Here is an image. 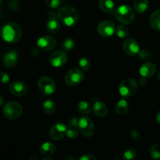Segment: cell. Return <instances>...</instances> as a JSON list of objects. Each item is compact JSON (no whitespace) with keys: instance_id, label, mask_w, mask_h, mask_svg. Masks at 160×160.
<instances>
[{"instance_id":"cell-18","label":"cell","mask_w":160,"mask_h":160,"mask_svg":"<svg viewBox=\"0 0 160 160\" xmlns=\"http://www.w3.org/2000/svg\"><path fill=\"white\" fill-rule=\"evenodd\" d=\"M93 112L96 117L103 118L107 116L108 107L102 102L97 101L93 105Z\"/></svg>"},{"instance_id":"cell-42","label":"cell","mask_w":160,"mask_h":160,"mask_svg":"<svg viewBox=\"0 0 160 160\" xmlns=\"http://www.w3.org/2000/svg\"><path fill=\"white\" fill-rule=\"evenodd\" d=\"M42 160H52V159H50V158H44Z\"/></svg>"},{"instance_id":"cell-39","label":"cell","mask_w":160,"mask_h":160,"mask_svg":"<svg viewBox=\"0 0 160 160\" xmlns=\"http://www.w3.org/2000/svg\"><path fill=\"white\" fill-rule=\"evenodd\" d=\"M31 56H38V55L39 52H38V50L37 48H32V49H31Z\"/></svg>"},{"instance_id":"cell-22","label":"cell","mask_w":160,"mask_h":160,"mask_svg":"<svg viewBox=\"0 0 160 160\" xmlns=\"http://www.w3.org/2000/svg\"><path fill=\"white\" fill-rule=\"evenodd\" d=\"M98 6L102 11L104 12H108V13L114 11V8H115L114 2L112 0H100Z\"/></svg>"},{"instance_id":"cell-32","label":"cell","mask_w":160,"mask_h":160,"mask_svg":"<svg viewBox=\"0 0 160 160\" xmlns=\"http://www.w3.org/2000/svg\"><path fill=\"white\" fill-rule=\"evenodd\" d=\"M138 56L143 60H150L152 59V57L151 52L147 49L140 50V52L138 53Z\"/></svg>"},{"instance_id":"cell-25","label":"cell","mask_w":160,"mask_h":160,"mask_svg":"<svg viewBox=\"0 0 160 160\" xmlns=\"http://www.w3.org/2000/svg\"><path fill=\"white\" fill-rule=\"evenodd\" d=\"M75 46H76V42L73 38H66L62 43V48L65 52L71 51L75 48Z\"/></svg>"},{"instance_id":"cell-3","label":"cell","mask_w":160,"mask_h":160,"mask_svg":"<svg viewBox=\"0 0 160 160\" xmlns=\"http://www.w3.org/2000/svg\"><path fill=\"white\" fill-rule=\"evenodd\" d=\"M115 17L120 23L123 24H130L134 20L135 14L131 6L122 5L115 10Z\"/></svg>"},{"instance_id":"cell-16","label":"cell","mask_w":160,"mask_h":160,"mask_svg":"<svg viewBox=\"0 0 160 160\" xmlns=\"http://www.w3.org/2000/svg\"><path fill=\"white\" fill-rule=\"evenodd\" d=\"M156 67L154 63L151 62H146L143 63L141 67L139 72L140 74L142 75V78H152L153 75L156 73Z\"/></svg>"},{"instance_id":"cell-31","label":"cell","mask_w":160,"mask_h":160,"mask_svg":"<svg viewBox=\"0 0 160 160\" xmlns=\"http://www.w3.org/2000/svg\"><path fill=\"white\" fill-rule=\"evenodd\" d=\"M78 128H75V127H71L67 129V136L69 138H71V139H74L77 138L79 135V132L78 131Z\"/></svg>"},{"instance_id":"cell-36","label":"cell","mask_w":160,"mask_h":160,"mask_svg":"<svg viewBox=\"0 0 160 160\" xmlns=\"http://www.w3.org/2000/svg\"><path fill=\"white\" fill-rule=\"evenodd\" d=\"M131 138L134 139V140H138L140 138V135H139L138 131H136V130H133L131 133Z\"/></svg>"},{"instance_id":"cell-37","label":"cell","mask_w":160,"mask_h":160,"mask_svg":"<svg viewBox=\"0 0 160 160\" xmlns=\"http://www.w3.org/2000/svg\"><path fill=\"white\" fill-rule=\"evenodd\" d=\"M78 121L79 120H78L77 118H72L70 120V125L71 127H75V128H78Z\"/></svg>"},{"instance_id":"cell-29","label":"cell","mask_w":160,"mask_h":160,"mask_svg":"<svg viewBox=\"0 0 160 160\" xmlns=\"http://www.w3.org/2000/svg\"><path fill=\"white\" fill-rule=\"evenodd\" d=\"M78 64H79V67H81V70L84 72L88 71L89 69H90V66H91L90 61H89V59L86 57L81 58Z\"/></svg>"},{"instance_id":"cell-43","label":"cell","mask_w":160,"mask_h":160,"mask_svg":"<svg viewBox=\"0 0 160 160\" xmlns=\"http://www.w3.org/2000/svg\"><path fill=\"white\" fill-rule=\"evenodd\" d=\"M158 79H159V81H160V72L159 73V74H158Z\"/></svg>"},{"instance_id":"cell-26","label":"cell","mask_w":160,"mask_h":160,"mask_svg":"<svg viewBox=\"0 0 160 160\" xmlns=\"http://www.w3.org/2000/svg\"><path fill=\"white\" fill-rule=\"evenodd\" d=\"M78 109L79 112L83 115H88L91 112V106L88 102L85 101H81L78 103Z\"/></svg>"},{"instance_id":"cell-8","label":"cell","mask_w":160,"mask_h":160,"mask_svg":"<svg viewBox=\"0 0 160 160\" xmlns=\"http://www.w3.org/2000/svg\"><path fill=\"white\" fill-rule=\"evenodd\" d=\"M84 73L78 68H73L69 70L65 76V82L69 86H76L83 81Z\"/></svg>"},{"instance_id":"cell-38","label":"cell","mask_w":160,"mask_h":160,"mask_svg":"<svg viewBox=\"0 0 160 160\" xmlns=\"http://www.w3.org/2000/svg\"><path fill=\"white\" fill-rule=\"evenodd\" d=\"M146 78H141L140 80H139V81H138V84H139V85H141V86H145V84H146Z\"/></svg>"},{"instance_id":"cell-15","label":"cell","mask_w":160,"mask_h":160,"mask_svg":"<svg viewBox=\"0 0 160 160\" xmlns=\"http://www.w3.org/2000/svg\"><path fill=\"white\" fill-rule=\"evenodd\" d=\"M19 56L16 51H10L6 53L3 58V64L8 69L13 68L18 62Z\"/></svg>"},{"instance_id":"cell-1","label":"cell","mask_w":160,"mask_h":160,"mask_svg":"<svg viewBox=\"0 0 160 160\" xmlns=\"http://www.w3.org/2000/svg\"><path fill=\"white\" fill-rule=\"evenodd\" d=\"M2 35L6 42L16 43L22 37L21 28L15 22H9L3 26Z\"/></svg>"},{"instance_id":"cell-9","label":"cell","mask_w":160,"mask_h":160,"mask_svg":"<svg viewBox=\"0 0 160 160\" xmlns=\"http://www.w3.org/2000/svg\"><path fill=\"white\" fill-rule=\"evenodd\" d=\"M67 55L64 50H57L52 53L48 57V62L52 67H61L67 62Z\"/></svg>"},{"instance_id":"cell-27","label":"cell","mask_w":160,"mask_h":160,"mask_svg":"<svg viewBox=\"0 0 160 160\" xmlns=\"http://www.w3.org/2000/svg\"><path fill=\"white\" fill-rule=\"evenodd\" d=\"M116 32H117V36L119 38H124L128 37V34H129V30L127 27L123 26V25H119L116 29Z\"/></svg>"},{"instance_id":"cell-20","label":"cell","mask_w":160,"mask_h":160,"mask_svg":"<svg viewBox=\"0 0 160 160\" xmlns=\"http://www.w3.org/2000/svg\"><path fill=\"white\" fill-rule=\"evenodd\" d=\"M56 150V145L51 142H45V143L42 144L39 148L40 153L44 156H52V155L54 154Z\"/></svg>"},{"instance_id":"cell-21","label":"cell","mask_w":160,"mask_h":160,"mask_svg":"<svg viewBox=\"0 0 160 160\" xmlns=\"http://www.w3.org/2000/svg\"><path fill=\"white\" fill-rule=\"evenodd\" d=\"M149 6L148 0H134V8L138 13H144Z\"/></svg>"},{"instance_id":"cell-41","label":"cell","mask_w":160,"mask_h":160,"mask_svg":"<svg viewBox=\"0 0 160 160\" xmlns=\"http://www.w3.org/2000/svg\"><path fill=\"white\" fill-rule=\"evenodd\" d=\"M0 105H1V106L3 105V98L2 96L0 97Z\"/></svg>"},{"instance_id":"cell-30","label":"cell","mask_w":160,"mask_h":160,"mask_svg":"<svg viewBox=\"0 0 160 160\" xmlns=\"http://www.w3.org/2000/svg\"><path fill=\"white\" fill-rule=\"evenodd\" d=\"M151 157L154 159H160V145L159 144H155L152 145L150 151Z\"/></svg>"},{"instance_id":"cell-10","label":"cell","mask_w":160,"mask_h":160,"mask_svg":"<svg viewBox=\"0 0 160 160\" xmlns=\"http://www.w3.org/2000/svg\"><path fill=\"white\" fill-rule=\"evenodd\" d=\"M67 128L64 123H57L53 125L49 131V137L54 141H60L67 136Z\"/></svg>"},{"instance_id":"cell-19","label":"cell","mask_w":160,"mask_h":160,"mask_svg":"<svg viewBox=\"0 0 160 160\" xmlns=\"http://www.w3.org/2000/svg\"><path fill=\"white\" fill-rule=\"evenodd\" d=\"M149 23L155 31H160V9L154 11L149 18Z\"/></svg>"},{"instance_id":"cell-12","label":"cell","mask_w":160,"mask_h":160,"mask_svg":"<svg viewBox=\"0 0 160 160\" xmlns=\"http://www.w3.org/2000/svg\"><path fill=\"white\" fill-rule=\"evenodd\" d=\"M37 45L42 51L49 52L56 48V41L52 36L45 35L43 37H41L37 41Z\"/></svg>"},{"instance_id":"cell-33","label":"cell","mask_w":160,"mask_h":160,"mask_svg":"<svg viewBox=\"0 0 160 160\" xmlns=\"http://www.w3.org/2000/svg\"><path fill=\"white\" fill-rule=\"evenodd\" d=\"M45 2L50 9H55L60 6L61 0H45Z\"/></svg>"},{"instance_id":"cell-24","label":"cell","mask_w":160,"mask_h":160,"mask_svg":"<svg viewBox=\"0 0 160 160\" xmlns=\"http://www.w3.org/2000/svg\"><path fill=\"white\" fill-rule=\"evenodd\" d=\"M128 104L126 100L121 99L117 102L116 106V112L120 116H123L128 112Z\"/></svg>"},{"instance_id":"cell-4","label":"cell","mask_w":160,"mask_h":160,"mask_svg":"<svg viewBox=\"0 0 160 160\" xmlns=\"http://www.w3.org/2000/svg\"><path fill=\"white\" fill-rule=\"evenodd\" d=\"M3 115L9 120H17L23 113V107L17 102H8L2 109Z\"/></svg>"},{"instance_id":"cell-28","label":"cell","mask_w":160,"mask_h":160,"mask_svg":"<svg viewBox=\"0 0 160 160\" xmlns=\"http://www.w3.org/2000/svg\"><path fill=\"white\" fill-rule=\"evenodd\" d=\"M137 156V152L134 148H128L123 152V159L125 160H131L135 159Z\"/></svg>"},{"instance_id":"cell-34","label":"cell","mask_w":160,"mask_h":160,"mask_svg":"<svg viewBox=\"0 0 160 160\" xmlns=\"http://www.w3.org/2000/svg\"><path fill=\"white\" fill-rule=\"evenodd\" d=\"M1 81L3 84H7L9 81V77L5 72H1Z\"/></svg>"},{"instance_id":"cell-13","label":"cell","mask_w":160,"mask_h":160,"mask_svg":"<svg viewBox=\"0 0 160 160\" xmlns=\"http://www.w3.org/2000/svg\"><path fill=\"white\" fill-rule=\"evenodd\" d=\"M123 48L125 52L130 56H137L140 52L139 44L133 38L126 39L123 43Z\"/></svg>"},{"instance_id":"cell-5","label":"cell","mask_w":160,"mask_h":160,"mask_svg":"<svg viewBox=\"0 0 160 160\" xmlns=\"http://www.w3.org/2000/svg\"><path fill=\"white\" fill-rule=\"evenodd\" d=\"M138 83L135 80L132 78L125 79L120 83L119 86V92L123 98H129L132 96L138 91Z\"/></svg>"},{"instance_id":"cell-6","label":"cell","mask_w":160,"mask_h":160,"mask_svg":"<svg viewBox=\"0 0 160 160\" xmlns=\"http://www.w3.org/2000/svg\"><path fill=\"white\" fill-rule=\"evenodd\" d=\"M38 88L43 95H50L56 92V84L51 78L44 76L38 81Z\"/></svg>"},{"instance_id":"cell-35","label":"cell","mask_w":160,"mask_h":160,"mask_svg":"<svg viewBox=\"0 0 160 160\" xmlns=\"http://www.w3.org/2000/svg\"><path fill=\"white\" fill-rule=\"evenodd\" d=\"M80 160H96V157L91 154H84L79 158Z\"/></svg>"},{"instance_id":"cell-23","label":"cell","mask_w":160,"mask_h":160,"mask_svg":"<svg viewBox=\"0 0 160 160\" xmlns=\"http://www.w3.org/2000/svg\"><path fill=\"white\" fill-rule=\"evenodd\" d=\"M56 103L52 99H47L43 103V111L47 115H52L56 112Z\"/></svg>"},{"instance_id":"cell-11","label":"cell","mask_w":160,"mask_h":160,"mask_svg":"<svg viewBox=\"0 0 160 160\" xmlns=\"http://www.w3.org/2000/svg\"><path fill=\"white\" fill-rule=\"evenodd\" d=\"M98 33L104 38H109L113 35L116 31L115 23L109 20H104L102 21L97 28Z\"/></svg>"},{"instance_id":"cell-14","label":"cell","mask_w":160,"mask_h":160,"mask_svg":"<svg viewBox=\"0 0 160 160\" xmlns=\"http://www.w3.org/2000/svg\"><path fill=\"white\" fill-rule=\"evenodd\" d=\"M9 92L17 97H22L27 95L28 87L26 83L23 81H15L9 85Z\"/></svg>"},{"instance_id":"cell-2","label":"cell","mask_w":160,"mask_h":160,"mask_svg":"<svg viewBox=\"0 0 160 160\" xmlns=\"http://www.w3.org/2000/svg\"><path fill=\"white\" fill-rule=\"evenodd\" d=\"M57 17L64 24L68 27H72L78 23L79 13L73 6H65L59 9L57 12Z\"/></svg>"},{"instance_id":"cell-17","label":"cell","mask_w":160,"mask_h":160,"mask_svg":"<svg viewBox=\"0 0 160 160\" xmlns=\"http://www.w3.org/2000/svg\"><path fill=\"white\" fill-rule=\"evenodd\" d=\"M61 28L60 20L56 17H50L47 22V31L50 34H56Z\"/></svg>"},{"instance_id":"cell-40","label":"cell","mask_w":160,"mask_h":160,"mask_svg":"<svg viewBox=\"0 0 160 160\" xmlns=\"http://www.w3.org/2000/svg\"><path fill=\"white\" fill-rule=\"evenodd\" d=\"M156 120H157L158 123L160 125V110L157 112V115H156Z\"/></svg>"},{"instance_id":"cell-7","label":"cell","mask_w":160,"mask_h":160,"mask_svg":"<svg viewBox=\"0 0 160 160\" xmlns=\"http://www.w3.org/2000/svg\"><path fill=\"white\" fill-rule=\"evenodd\" d=\"M78 129L86 138L92 137L95 134V125L89 117H82L78 121Z\"/></svg>"}]
</instances>
